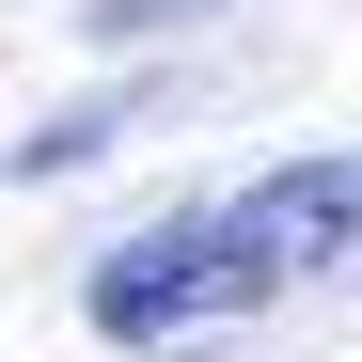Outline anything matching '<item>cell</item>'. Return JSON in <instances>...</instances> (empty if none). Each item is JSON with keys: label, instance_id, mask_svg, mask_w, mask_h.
<instances>
[{"label": "cell", "instance_id": "cell-1", "mask_svg": "<svg viewBox=\"0 0 362 362\" xmlns=\"http://www.w3.org/2000/svg\"><path fill=\"white\" fill-rule=\"evenodd\" d=\"M331 252H362V158H284V173H252V189H221L189 221L127 236L79 299H95L110 346H173V331H205V315H252V299L315 284Z\"/></svg>", "mask_w": 362, "mask_h": 362}, {"label": "cell", "instance_id": "cell-2", "mask_svg": "<svg viewBox=\"0 0 362 362\" xmlns=\"http://www.w3.org/2000/svg\"><path fill=\"white\" fill-rule=\"evenodd\" d=\"M158 16H205V0H95V32H158Z\"/></svg>", "mask_w": 362, "mask_h": 362}]
</instances>
